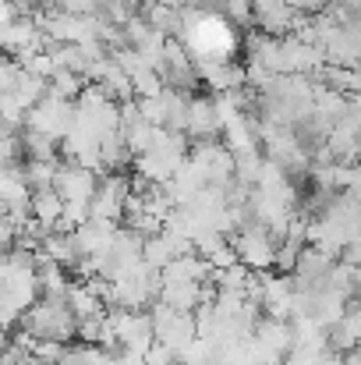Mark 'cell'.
I'll return each mask as SVG.
<instances>
[{
	"label": "cell",
	"mask_w": 361,
	"mask_h": 365,
	"mask_svg": "<svg viewBox=\"0 0 361 365\" xmlns=\"http://www.w3.org/2000/svg\"><path fill=\"white\" fill-rule=\"evenodd\" d=\"M188 160V135L184 131H170V128H156L152 142L131 160L138 178L152 181V185H167Z\"/></svg>",
	"instance_id": "6da1fadb"
},
{
	"label": "cell",
	"mask_w": 361,
	"mask_h": 365,
	"mask_svg": "<svg viewBox=\"0 0 361 365\" xmlns=\"http://www.w3.org/2000/svg\"><path fill=\"white\" fill-rule=\"evenodd\" d=\"M21 327H25V330H32L36 337H50V341L68 344V341L78 334V316L71 312L68 298L39 294V302L21 316Z\"/></svg>",
	"instance_id": "7a4b0ae2"
},
{
	"label": "cell",
	"mask_w": 361,
	"mask_h": 365,
	"mask_svg": "<svg viewBox=\"0 0 361 365\" xmlns=\"http://www.w3.org/2000/svg\"><path fill=\"white\" fill-rule=\"evenodd\" d=\"M159 284H163L159 269L142 259L138 266H131L124 277L114 280V294L107 309H149L159 298Z\"/></svg>",
	"instance_id": "3957f363"
},
{
	"label": "cell",
	"mask_w": 361,
	"mask_h": 365,
	"mask_svg": "<svg viewBox=\"0 0 361 365\" xmlns=\"http://www.w3.org/2000/svg\"><path fill=\"white\" fill-rule=\"evenodd\" d=\"M152 334H156V344L170 348L181 362V355L192 348V341L199 337V327H195V312H181V309H170L163 302L152 305Z\"/></svg>",
	"instance_id": "277c9868"
},
{
	"label": "cell",
	"mask_w": 361,
	"mask_h": 365,
	"mask_svg": "<svg viewBox=\"0 0 361 365\" xmlns=\"http://www.w3.org/2000/svg\"><path fill=\"white\" fill-rule=\"evenodd\" d=\"M231 245H234V252H238V262H244V266L255 269V273L269 269L273 259H276V238H273L262 224H255V220H244L238 231L231 235Z\"/></svg>",
	"instance_id": "5b68a950"
},
{
	"label": "cell",
	"mask_w": 361,
	"mask_h": 365,
	"mask_svg": "<svg viewBox=\"0 0 361 365\" xmlns=\"http://www.w3.org/2000/svg\"><path fill=\"white\" fill-rule=\"evenodd\" d=\"M156 71H159L163 86L184 89V93H192V89L202 82V78H199V68H195V57H192V50H188L184 39H167V43H163V53H159V61H156Z\"/></svg>",
	"instance_id": "8992f818"
},
{
	"label": "cell",
	"mask_w": 361,
	"mask_h": 365,
	"mask_svg": "<svg viewBox=\"0 0 361 365\" xmlns=\"http://www.w3.org/2000/svg\"><path fill=\"white\" fill-rule=\"evenodd\" d=\"M71 121H75V100L53 96V93L46 89V96L28 110V124H25V128H32V131H39V135L61 142V138L68 135Z\"/></svg>",
	"instance_id": "52a82bcc"
},
{
	"label": "cell",
	"mask_w": 361,
	"mask_h": 365,
	"mask_svg": "<svg viewBox=\"0 0 361 365\" xmlns=\"http://www.w3.org/2000/svg\"><path fill=\"white\" fill-rule=\"evenodd\" d=\"M188 160H192V167L202 174V181L213 185V188H224L227 181H234V153H231L224 142H216V138L199 142V145L188 153Z\"/></svg>",
	"instance_id": "ba28073f"
},
{
	"label": "cell",
	"mask_w": 361,
	"mask_h": 365,
	"mask_svg": "<svg viewBox=\"0 0 361 365\" xmlns=\"http://www.w3.org/2000/svg\"><path fill=\"white\" fill-rule=\"evenodd\" d=\"M131 195V181L124 174H103L100 185H96V195L89 202V213L100 217V220H110V224H120L124 220V202Z\"/></svg>",
	"instance_id": "9c48e42d"
},
{
	"label": "cell",
	"mask_w": 361,
	"mask_h": 365,
	"mask_svg": "<svg viewBox=\"0 0 361 365\" xmlns=\"http://www.w3.org/2000/svg\"><path fill=\"white\" fill-rule=\"evenodd\" d=\"M96 185H100V170L93 167H82L75 160L68 163H57V178H53V188L61 192L64 202H93L96 195Z\"/></svg>",
	"instance_id": "30bf717a"
},
{
	"label": "cell",
	"mask_w": 361,
	"mask_h": 365,
	"mask_svg": "<svg viewBox=\"0 0 361 365\" xmlns=\"http://www.w3.org/2000/svg\"><path fill=\"white\" fill-rule=\"evenodd\" d=\"M333 266H337V255L323 252L319 245H305L298 262H294V269H291L294 287H323V284H330Z\"/></svg>",
	"instance_id": "8fae6325"
},
{
	"label": "cell",
	"mask_w": 361,
	"mask_h": 365,
	"mask_svg": "<svg viewBox=\"0 0 361 365\" xmlns=\"http://www.w3.org/2000/svg\"><path fill=\"white\" fill-rule=\"evenodd\" d=\"M224 131V118L216 107V96H192L188 100V121H184V135H192L195 142H209Z\"/></svg>",
	"instance_id": "7c38bea8"
},
{
	"label": "cell",
	"mask_w": 361,
	"mask_h": 365,
	"mask_svg": "<svg viewBox=\"0 0 361 365\" xmlns=\"http://www.w3.org/2000/svg\"><path fill=\"white\" fill-rule=\"evenodd\" d=\"M117 131L120 138L127 142V149L138 156L149 142H152V131H156V124L149 121L142 110H138V103L135 100H124L120 103V121H117Z\"/></svg>",
	"instance_id": "4fadbf2b"
},
{
	"label": "cell",
	"mask_w": 361,
	"mask_h": 365,
	"mask_svg": "<svg viewBox=\"0 0 361 365\" xmlns=\"http://www.w3.org/2000/svg\"><path fill=\"white\" fill-rule=\"evenodd\" d=\"M120 224H110V220H100V217H89L82 227H75V238H78V248H82V259H100L107 255V248L114 242Z\"/></svg>",
	"instance_id": "5bb4252c"
},
{
	"label": "cell",
	"mask_w": 361,
	"mask_h": 365,
	"mask_svg": "<svg viewBox=\"0 0 361 365\" xmlns=\"http://www.w3.org/2000/svg\"><path fill=\"white\" fill-rule=\"evenodd\" d=\"M199 78L213 89V93H231V89H241L248 86L244 82V68L234 64V61H199Z\"/></svg>",
	"instance_id": "9a60e30c"
},
{
	"label": "cell",
	"mask_w": 361,
	"mask_h": 365,
	"mask_svg": "<svg viewBox=\"0 0 361 365\" xmlns=\"http://www.w3.org/2000/svg\"><path fill=\"white\" fill-rule=\"evenodd\" d=\"M39 252H43L46 259H53L57 266H64V269H75V266L82 262V248H78L75 231H61V227L46 231V235H43V245H39Z\"/></svg>",
	"instance_id": "2e32d148"
},
{
	"label": "cell",
	"mask_w": 361,
	"mask_h": 365,
	"mask_svg": "<svg viewBox=\"0 0 361 365\" xmlns=\"http://www.w3.org/2000/svg\"><path fill=\"white\" fill-rule=\"evenodd\" d=\"M28 213H32V220L43 227V231H53L57 224H61V217H64V199H61V192L50 185V188H36L32 192V199H28Z\"/></svg>",
	"instance_id": "e0dca14e"
},
{
	"label": "cell",
	"mask_w": 361,
	"mask_h": 365,
	"mask_svg": "<svg viewBox=\"0 0 361 365\" xmlns=\"http://www.w3.org/2000/svg\"><path fill=\"white\" fill-rule=\"evenodd\" d=\"M159 277H163V280H199V284H206V280L213 277V266L192 248V252L174 255V259L159 269Z\"/></svg>",
	"instance_id": "ac0fdd59"
},
{
	"label": "cell",
	"mask_w": 361,
	"mask_h": 365,
	"mask_svg": "<svg viewBox=\"0 0 361 365\" xmlns=\"http://www.w3.org/2000/svg\"><path fill=\"white\" fill-rule=\"evenodd\" d=\"M202 291H206V284H199V280H163L156 302L181 309V312H195V305L202 302Z\"/></svg>",
	"instance_id": "d6986e66"
},
{
	"label": "cell",
	"mask_w": 361,
	"mask_h": 365,
	"mask_svg": "<svg viewBox=\"0 0 361 365\" xmlns=\"http://www.w3.org/2000/svg\"><path fill=\"white\" fill-rule=\"evenodd\" d=\"M156 100H159V128L184 131V121H188V100H192V93L163 86V93H159Z\"/></svg>",
	"instance_id": "ffe728a7"
},
{
	"label": "cell",
	"mask_w": 361,
	"mask_h": 365,
	"mask_svg": "<svg viewBox=\"0 0 361 365\" xmlns=\"http://www.w3.org/2000/svg\"><path fill=\"white\" fill-rule=\"evenodd\" d=\"M68 305H71V312H75L78 319L96 316V312H103V309H107V305H103V298L96 294V287H93L89 280H71V287H68Z\"/></svg>",
	"instance_id": "44dd1931"
},
{
	"label": "cell",
	"mask_w": 361,
	"mask_h": 365,
	"mask_svg": "<svg viewBox=\"0 0 361 365\" xmlns=\"http://www.w3.org/2000/svg\"><path fill=\"white\" fill-rule=\"evenodd\" d=\"M46 89H50V82H46V78H39V75H32V71L18 68V75H14V86H11L7 93H14V96H18V100H21V103L32 110V107H36V103L46 96Z\"/></svg>",
	"instance_id": "7402d4cb"
},
{
	"label": "cell",
	"mask_w": 361,
	"mask_h": 365,
	"mask_svg": "<svg viewBox=\"0 0 361 365\" xmlns=\"http://www.w3.org/2000/svg\"><path fill=\"white\" fill-rule=\"evenodd\" d=\"M61 365H117V351L103 348V344H78L64 351Z\"/></svg>",
	"instance_id": "603a6c76"
},
{
	"label": "cell",
	"mask_w": 361,
	"mask_h": 365,
	"mask_svg": "<svg viewBox=\"0 0 361 365\" xmlns=\"http://www.w3.org/2000/svg\"><path fill=\"white\" fill-rule=\"evenodd\" d=\"M57 163H61V160H36V156H28V160L21 163V174H25L28 188H32V192H36V188H50L53 178H57Z\"/></svg>",
	"instance_id": "cb8c5ba5"
},
{
	"label": "cell",
	"mask_w": 361,
	"mask_h": 365,
	"mask_svg": "<svg viewBox=\"0 0 361 365\" xmlns=\"http://www.w3.org/2000/svg\"><path fill=\"white\" fill-rule=\"evenodd\" d=\"M85 89V75H75V71H57L50 78V93L53 96H64V100H78Z\"/></svg>",
	"instance_id": "d4e9b609"
},
{
	"label": "cell",
	"mask_w": 361,
	"mask_h": 365,
	"mask_svg": "<svg viewBox=\"0 0 361 365\" xmlns=\"http://www.w3.org/2000/svg\"><path fill=\"white\" fill-rule=\"evenodd\" d=\"M103 330H107V309L103 312H96V316H85V319H78V341L82 344H100L103 341Z\"/></svg>",
	"instance_id": "484cf974"
},
{
	"label": "cell",
	"mask_w": 361,
	"mask_h": 365,
	"mask_svg": "<svg viewBox=\"0 0 361 365\" xmlns=\"http://www.w3.org/2000/svg\"><path fill=\"white\" fill-rule=\"evenodd\" d=\"M220 11H224V18L231 21V25H251L255 21V7H251V0H220Z\"/></svg>",
	"instance_id": "4316f807"
},
{
	"label": "cell",
	"mask_w": 361,
	"mask_h": 365,
	"mask_svg": "<svg viewBox=\"0 0 361 365\" xmlns=\"http://www.w3.org/2000/svg\"><path fill=\"white\" fill-rule=\"evenodd\" d=\"M21 153H25L21 138L11 135V131H0V170H7V167H21Z\"/></svg>",
	"instance_id": "83f0119b"
},
{
	"label": "cell",
	"mask_w": 361,
	"mask_h": 365,
	"mask_svg": "<svg viewBox=\"0 0 361 365\" xmlns=\"http://www.w3.org/2000/svg\"><path fill=\"white\" fill-rule=\"evenodd\" d=\"M14 75H18V61H14V57H7V53L0 50V96L14 86Z\"/></svg>",
	"instance_id": "f1b7e54d"
},
{
	"label": "cell",
	"mask_w": 361,
	"mask_h": 365,
	"mask_svg": "<svg viewBox=\"0 0 361 365\" xmlns=\"http://www.w3.org/2000/svg\"><path fill=\"white\" fill-rule=\"evenodd\" d=\"M145 365H177V355L170 348H163V344H152L145 351Z\"/></svg>",
	"instance_id": "f546056e"
},
{
	"label": "cell",
	"mask_w": 361,
	"mask_h": 365,
	"mask_svg": "<svg viewBox=\"0 0 361 365\" xmlns=\"http://www.w3.org/2000/svg\"><path fill=\"white\" fill-rule=\"evenodd\" d=\"M344 323L351 327L355 341L361 344V302H351V305H347V312H344Z\"/></svg>",
	"instance_id": "4dcf8cb0"
},
{
	"label": "cell",
	"mask_w": 361,
	"mask_h": 365,
	"mask_svg": "<svg viewBox=\"0 0 361 365\" xmlns=\"http://www.w3.org/2000/svg\"><path fill=\"white\" fill-rule=\"evenodd\" d=\"M315 365H344V355H340V351H326Z\"/></svg>",
	"instance_id": "1f68e13d"
},
{
	"label": "cell",
	"mask_w": 361,
	"mask_h": 365,
	"mask_svg": "<svg viewBox=\"0 0 361 365\" xmlns=\"http://www.w3.org/2000/svg\"><path fill=\"white\" fill-rule=\"evenodd\" d=\"M344 365H361V344H355V348L344 355Z\"/></svg>",
	"instance_id": "d6a6232c"
},
{
	"label": "cell",
	"mask_w": 361,
	"mask_h": 365,
	"mask_svg": "<svg viewBox=\"0 0 361 365\" xmlns=\"http://www.w3.org/2000/svg\"><path fill=\"white\" fill-rule=\"evenodd\" d=\"M192 7H202V11H213V7H220V0H188Z\"/></svg>",
	"instance_id": "836d02e7"
},
{
	"label": "cell",
	"mask_w": 361,
	"mask_h": 365,
	"mask_svg": "<svg viewBox=\"0 0 361 365\" xmlns=\"http://www.w3.org/2000/svg\"><path fill=\"white\" fill-rule=\"evenodd\" d=\"M159 4H167V7H184L188 0H159Z\"/></svg>",
	"instance_id": "e575fe53"
},
{
	"label": "cell",
	"mask_w": 361,
	"mask_h": 365,
	"mask_svg": "<svg viewBox=\"0 0 361 365\" xmlns=\"http://www.w3.org/2000/svg\"><path fill=\"white\" fill-rule=\"evenodd\" d=\"M0 341H4V327H0Z\"/></svg>",
	"instance_id": "d590c367"
},
{
	"label": "cell",
	"mask_w": 361,
	"mask_h": 365,
	"mask_svg": "<svg viewBox=\"0 0 361 365\" xmlns=\"http://www.w3.org/2000/svg\"><path fill=\"white\" fill-rule=\"evenodd\" d=\"M0 291H4V284H0Z\"/></svg>",
	"instance_id": "8d00e7d4"
}]
</instances>
